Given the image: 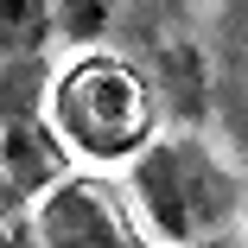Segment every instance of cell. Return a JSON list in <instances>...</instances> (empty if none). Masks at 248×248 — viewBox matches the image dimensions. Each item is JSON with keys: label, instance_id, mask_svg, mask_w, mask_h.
<instances>
[{"label": "cell", "instance_id": "6da1fadb", "mask_svg": "<svg viewBox=\"0 0 248 248\" xmlns=\"http://www.w3.org/2000/svg\"><path fill=\"white\" fill-rule=\"evenodd\" d=\"M134 204L140 217L153 223V235H166L172 248H197V242H217L229 229V217L242 210V178L210 153L204 140H146L134 153Z\"/></svg>", "mask_w": 248, "mask_h": 248}, {"label": "cell", "instance_id": "7a4b0ae2", "mask_svg": "<svg viewBox=\"0 0 248 248\" xmlns=\"http://www.w3.org/2000/svg\"><path fill=\"white\" fill-rule=\"evenodd\" d=\"M51 134L83 159H134L153 140V83H146L121 51L70 58V70L51 83Z\"/></svg>", "mask_w": 248, "mask_h": 248}, {"label": "cell", "instance_id": "3957f363", "mask_svg": "<svg viewBox=\"0 0 248 248\" xmlns=\"http://www.w3.org/2000/svg\"><path fill=\"white\" fill-rule=\"evenodd\" d=\"M32 235H38V248H140L127 210L115 204V191L83 178V172H64L38 191Z\"/></svg>", "mask_w": 248, "mask_h": 248}, {"label": "cell", "instance_id": "277c9868", "mask_svg": "<svg viewBox=\"0 0 248 248\" xmlns=\"http://www.w3.org/2000/svg\"><path fill=\"white\" fill-rule=\"evenodd\" d=\"M51 32H58V7L51 0H0V58L7 64L38 58Z\"/></svg>", "mask_w": 248, "mask_h": 248}, {"label": "cell", "instance_id": "5b68a950", "mask_svg": "<svg viewBox=\"0 0 248 248\" xmlns=\"http://www.w3.org/2000/svg\"><path fill=\"white\" fill-rule=\"evenodd\" d=\"M58 7V32L70 45H102L115 32V19L127 13V0H51Z\"/></svg>", "mask_w": 248, "mask_h": 248}, {"label": "cell", "instance_id": "8992f818", "mask_svg": "<svg viewBox=\"0 0 248 248\" xmlns=\"http://www.w3.org/2000/svg\"><path fill=\"white\" fill-rule=\"evenodd\" d=\"M197 248H223V242H197Z\"/></svg>", "mask_w": 248, "mask_h": 248}]
</instances>
